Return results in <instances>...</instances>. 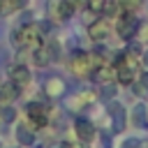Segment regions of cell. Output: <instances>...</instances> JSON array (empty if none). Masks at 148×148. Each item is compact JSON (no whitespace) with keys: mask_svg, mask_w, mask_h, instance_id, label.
<instances>
[{"mask_svg":"<svg viewBox=\"0 0 148 148\" xmlns=\"http://www.w3.org/2000/svg\"><path fill=\"white\" fill-rule=\"evenodd\" d=\"M99 65H104L102 58H97V56H92V53H83V51H76V53L72 56V60H69V69H72L76 76H88V74H92Z\"/></svg>","mask_w":148,"mask_h":148,"instance_id":"obj_1","label":"cell"},{"mask_svg":"<svg viewBox=\"0 0 148 148\" xmlns=\"http://www.w3.org/2000/svg\"><path fill=\"white\" fill-rule=\"evenodd\" d=\"M14 42L18 44V46H35V44H39L42 42V25H37V23H30V25H23L21 30H16L14 32Z\"/></svg>","mask_w":148,"mask_h":148,"instance_id":"obj_2","label":"cell"},{"mask_svg":"<svg viewBox=\"0 0 148 148\" xmlns=\"http://www.w3.org/2000/svg\"><path fill=\"white\" fill-rule=\"evenodd\" d=\"M25 116L32 123V127H44L49 123V106L42 102H30L25 106Z\"/></svg>","mask_w":148,"mask_h":148,"instance_id":"obj_3","label":"cell"},{"mask_svg":"<svg viewBox=\"0 0 148 148\" xmlns=\"http://www.w3.org/2000/svg\"><path fill=\"white\" fill-rule=\"evenodd\" d=\"M139 18H134V14H123L120 21H118V35L123 39H132L136 32H139Z\"/></svg>","mask_w":148,"mask_h":148,"instance_id":"obj_4","label":"cell"},{"mask_svg":"<svg viewBox=\"0 0 148 148\" xmlns=\"http://www.w3.org/2000/svg\"><path fill=\"white\" fill-rule=\"evenodd\" d=\"M30 79H32V76H30V69H28L25 65H16V67L9 72V83H14L18 90H23V88L30 83Z\"/></svg>","mask_w":148,"mask_h":148,"instance_id":"obj_5","label":"cell"},{"mask_svg":"<svg viewBox=\"0 0 148 148\" xmlns=\"http://www.w3.org/2000/svg\"><path fill=\"white\" fill-rule=\"evenodd\" d=\"M109 116H111V127H113V132H123V130H125V109H123V104L111 102V104H109Z\"/></svg>","mask_w":148,"mask_h":148,"instance_id":"obj_6","label":"cell"},{"mask_svg":"<svg viewBox=\"0 0 148 148\" xmlns=\"http://www.w3.org/2000/svg\"><path fill=\"white\" fill-rule=\"evenodd\" d=\"M74 132H76V136H79L81 143H88V141H92V136H95V127H92V123L86 120V118H76Z\"/></svg>","mask_w":148,"mask_h":148,"instance_id":"obj_7","label":"cell"},{"mask_svg":"<svg viewBox=\"0 0 148 148\" xmlns=\"http://www.w3.org/2000/svg\"><path fill=\"white\" fill-rule=\"evenodd\" d=\"M88 37H92L95 42L106 39V37H109V23H106L104 18H99V21L90 23V25H88Z\"/></svg>","mask_w":148,"mask_h":148,"instance_id":"obj_8","label":"cell"},{"mask_svg":"<svg viewBox=\"0 0 148 148\" xmlns=\"http://www.w3.org/2000/svg\"><path fill=\"white\" fill-rule=\"evenodd\" d=\"M18 88L14 86V83H5V86H0V106H12L14 104V99L18 97Z\"/></svg>","mask_w":148,"mask_h":148,"instance_id":"obj_9","label":"cell"},{"mask_svg":"<svg viewBox=\"0 0 148 148\" xmlns=\"http://www.w3.org/2000/svg\"><path fill=\"white\" fill-rule=\"evenodd\" d=\"M16 141H18L21 148H28V146L35 143V132L28 130L25 125H18V127H16Z\"/></svg>","mask_w":148,"mask_h":148,"instance_id":"obj_10","label":"cell"},{"mask_svg":"<svg viewBox=\"0 0 148 148\" xmlns=\"http://www.w3.org/2000/svg\"><path fill=\"white\" fill-rule=\"evenodd\" d=\"M116 79V69H109V67H104V65H99L97 69H95V81L97 83H111Z\"/></svg>","mask_w":148,"mask_h":148,"instance_id":"obj_11","label":"cell"},{"mask_svg":"<svg viewBox=\"0 0 148 148\" xmlns=\"http://www.w3.org/2000/svg\"><path fill=\"white\" fill-rule=\"evenodd\" d=\"M132 125L136 127H148V120H146V106L143 104H136L132 109Z\"/></svg>","mask_w":148,"mask_h":148,"instance_id":"obj_12","label":"cell"},{"mask_svg":"<svg viewBox=\"0 0 148 148\" xmlns=\"http://www.w3.org/2000/svg\"><path fill=\"white\" fill-rule=\"evenodd\" d=\"M72 14H74V5H72V0H60L58 7H56V16H58L60 21H65V18H69Z\"/></svg>","mask_w":148,"mask_h":148,"instance_id":"obj_13","label":"cell"},{"mask_svg":"<svg viewBox=\"0 0 148 148\" xmlns=\"http://www.w3.org/2000/svg\"><path fill=\"white\" fill-rule=\"evenodd\" d=\"M32 60H35V65H37V67H44V65H49V62H51V56H49L46 46H37V49H35V56H32Z\"/></svg>","mask_w":148,"mask_h":148,"instance_id":"obj_14","label":"cell"},{"mask_svg":"<svg viewBox=\"0 0 148 148\" xmlns=\"http://www.w3.org/2000/svg\"><path fill=\"white\" fill-rule=\"evenodd\" d=\"M44 90H46L49 95H60V92H65V83H62L60 79H49V81L44 83Z\"/></svg>","mask_w":148,"mask_h":148,"instance_id":"obj_15","label":"cell"},{"mask_svg":"<svg viewBox=\"0 0 148 148\" xmlns=\"http://www.w3.org/2000/svg\"><path fill=\"white\" fill-rule=\"evenodd\" d=\"M118 7L123 14H134L141 7V0H118Z\"/></svg>","mask_w":148,"mask_h":148,"instance_id":"obj_16","label":"cell"},{"mask_svg":"<svg viewBox=\"0 0 148 148\" xmlns=\"http://www.w3.org/2000/svg\"><path fill=\"white\" fill-rule=\"evenodd\" d=\"M21 7V0H0V16H7Z\"/></svg>","mask_w":148,"mask_h":148,"instance_id":"obj_17","label":"cell"},{"mask_svg":"<svg viewBox=\"0 0 148 148\" xmlns=\"http://www.w3.org/2000/svg\"><path fill=\"white\" fill-rule=\"evenodd\" d=\"M113 95H116V83H113V81H111V83H104V86H102L99 97H102V99H111Z\"/></svg>","mask_w":148,"mask_h":148,"instance_id":"obj_18","label":"cell"},{"mask_svg":"<svg viewBox=\"0 0 148 148\" xmlns=\"http://www.w3.org/2000/svg\"><path fill=\"white\" fill-rule=\"evenodd\" d=\"M120 148H141V141L134 139V136H130V139H125V141L120 143Z\"/></svg>","mask_w":148,"mask_h":148,"instance_id":"obj_19","label":"cell"},{"mask_svg":"<svg viewBox=\"0 0 148 148\" xmlns=\"http://www.w3.org/2000/svg\"><path fill=\"white\" fill-rule=\"evenodd\" d=\"M2 118H5V120H16V109L2 106Z\"/></svg>","mask_w":148,"mask_h":148,"instance_id":"obj_20","label":"cell"},{"mask_svg":"<svg viewBox=\"0 0 148 148\" xmlns=\"http://www.w3.org/2000/svg\"><path fill=\"white\" fill-rule=\"evenodd\" d=\"M139 30H141V32H136V35H139L141 39H146V42H148V25H143V28L139 25Z\"/></svg>","mask_w":148,"mask_h":148,"instance_id":"obj_21","label":"cell"},{"mask_svg":"<svg viewBox=\"0 0 148 148\" xmlns=\"http://www.w3.org/2000/svg\"><path fill=\"white\" fill-rule=\"evenodd\" d=\"M141 83L148 88V72H143V74H141Z\"/></svg>","mask_w":148,"mask_h":148,"instance_id":"obj_22","label":"cell"},{"mask_svg":"<svg viewBox=\"0 0 148 148\" xmlns=\"http://www.w3.org/2000/svg\"><path fill=\"white\" fill-rule=\"evenodd\" d=\"M56 148H72V143H67V141H60Z\"/></svg>","mask_w":148,"mask_h":148,"instance_id":"obj_23","label":"cell"},{"mask_svg":"<svg viewBox=\"0 0 148 148\" xmlns=\"http://www.w3.org/2000/svg\"><path fill=\"white\" fill-rule=\"evenodd\" d=\"M141 60H143V65H146V67H148V51H146V53H143V58H141Z\"/></svg>","mask_w":148,"mask_h":148,"instance_id":"obj_24","label":"cell"},{"mask_svg":"<svg viewBox=\"0 0 148 148\" xmlns=\"http://www.w3.org/2000/svg\"><path fill=\"white\" fill-rule=\"evenodd\" d=\"M72 148H88V143H79V146H72Z\"/></svg>","mask_w":148,"mask_h":148,"instance_id":"obj_25","label":"cell"},{"mask_svg":"<svg viewBox=\"0 0 148 148\" xmlns=\"http://www.w3.org/2000/svg\"><path fill=\"white\" fill-rule=\"evenodd\" d=\"M141 148H148V143H141Z\"/></svg>","mask_w":148,"mask_h":148,"instance_id":"obj_26","label":"cell"},{"mask_svg":"<svg viewBox=\"0 0 148 148\" xmlns=\"http://www.w3.org/2000/svg\"><path fill=\"white\" fill-rule=\"evenodd\" d=\"M0 148H2V143H0Z\"/></svg>","mask_w":148,"mask_h":148,"instance_id":"obj_27","label":"cell"}]
</instances>
